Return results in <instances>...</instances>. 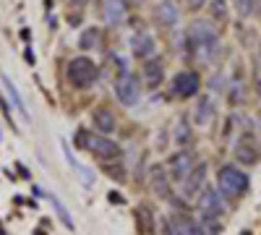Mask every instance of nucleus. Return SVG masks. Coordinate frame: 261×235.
<instances>
[{"mask_svg":"<svg viewBox=\"0 0 261 235\" xmlns=\"http://www.w3.org/2000/svg\"><path fill=\"white\" fill-rule=\"evenodd\" d=\"M188 42H191V50L206 63L214 60L217 53H220V37H217V29L209 21H196L188 32Z\"/></svg>","mask_w":261,"mask_h":235,"instance_id":"1","label":"nucleus"},{"mask_svg":"<svg viewBox=\"0 0 261 235\" xmlns=\"http://www.w3.org/2000/svg\"><path fill=\"white\" fill-rule=\"evenodd\" d=\"M248 183H251L248 175L238 165H222L220 173H217V188H220V194L227 196V199H238L241 194H246Z\"/></svg>","mask_w":261,"mask_h":235,"instance_id":"2","label":"nucleus"},{"mask_svg":"<svg viewBox=\"0 0 261 235\" xmlns=\"http://www.w3.org/2000/svg\"><path fill=\"white\" fill-rule=\"evenodd\" d=\"M99 76V68L94 66V60L92 58H86V55H79L68 63V81L73 84L76 89H89L92 84L97 81Z\"/></svg>","mask_w":261,"mask_h":235,"instance_id":"3","label":"nucleus"},{"mask_svg":"<svg viewBox=\"0 0 261 235\" xmlns=\"http://www.w3.org/2000/svg\"><path fill=\"white\" fill-rule=\"evenodd\" d=\"M79 141H81L86 149H89L92 154H97V157H102V160H118V157L123 154L120 144H115L113 139H107L105 134H102V136H89V139L81 134Z\"/></svg>","mask_w":261,"mask_h":235,"instance_id":"4","label":"nucleus"},{"mask_svg":"<svg viewBox=\"0 0 261 235\" xmlns=\"http://www.w3.org/2000/svg\"><path fill=\"white\" fill-rule=\"evenodd\" d=\"M115 97L120 99V105H125V108H134V105H139L141 99V87L134 73L123 71L120 79L115 81Z\"/></svg>","mask_w":261,"mask_h":235,"instance_id":"5","label":"nucleus"},{"mask_svg":"<svg viewBox=\"0 0 261 235\" xmlns=\"http://www.w3.org/2000/svg\"><path fill=\"white\" fill-rule=\"evenodd\" d=\"M199 87H201V79L196 71H180L175 79H172V94L180 97V99H188L193 94H199Z\"/></svg>","mask_w":261,"mask_h":235,"instance_id":"6","label":"nucleus"},{"mask_svg":"<svg viewBox=\"0 0 261 235\" xmlns=\"http://www.w3.org/2000/svg\"><path fill=\"white\" fill-rule=\"evenodd\" d=\"M235 157H238V162H241V165H256V162H258V144H256L253 134L246 131L241 139H238V144H235Z\"/></svg>","mask_w":261,"mask_h":235,"instance_id":"7","label":"nucleus"},{"mask_svg":"<svg viewBox=\"0 0 261 235\" xmlns=\"http://www.w3.org/2000/svg\"><path fill=\"white\" fill-rule=\"evenodd\" d=\"M206 180V165H199V167H193L191 173L183 178V199L186 201H193V199H199V191Z\"/></svg>","mask_w":261,"mask_h":235,"instance_id":"8","label":"nucleus"},{"mask_svg":"<svg viewBox=\"0 0 261 235\" xmlns=\"http://www.w3.org/2000/svg\"><path fill=\"white\" fill-rule=\"evenodd\" d=\"M199 209H201V215L222 217V215H225V201H222V196H220V188H206V191H201Z\"/></svg>","mask_w":261,"mask_h":235,"instance_id":"9","label":"nucleus"},{"mask_svg":"<svg viewBox=\"0 0 261 235\" xmlns=\"http://www.w3.org/2000/svg\"><path fill=\"white\" fill-rule=\"evenodd\" d=\"M170 230H172V235H206L201 222H196L188 215H180V212L170 217Z\"/></svg>","mask_w":261,"mask_h":235,"instance_id":"10","label":"nucleus"},{"mask_svg":"<svg viewBox=\"0 0 261 235\" xmlns=\"http://www.w3.org/2000/svg\"><path fill=\"white\" fill-rule=\"evenodd\" d=\"M196 165V157L191 152H178V154H172L170 162H167V170H170V178L172 180H183L191 170Z\"/></svg>","mask_w":261,"mask_h":235,"instance_id":"11","label":"nucleus"},{"mask_svg":"<svg viewBox=\"0 0 261 235\" xmlns=\"http://www.w3.org/2000/svg\"><path fill=\"white\" fill-rule=\"evenodd\" d=\"M214 99L209 94H201L199 102H196V110H193V123L196 125H209L212 118H214Z\"/></svg>","mask_w":261,"mask_h":235,"instance_id":"12","label":"nucleus"},{"mask_svg":"<svg viewBox=\"0 0 261 235\" xmlns=\"http://www.w3.org/2000/svg\"><path fill=\"white\" fill-rule=\"evenodd\" d=\"M154 18L160 21L165 29H172L178 24V8H175V3H172V0H162V3L154 8Z\"/></svg>","mask_w":261,"mask_h":235,"instance_id":"13","label":"nucleus"},{"mask_svg":"<svg viewBox=\"0 0 261 235\" xmlns=\"http://www.w3.org/2000/svg\"><path fill=\"white\" fill-rule=\"evenodd\" d=\"M170 180H172V178L165 173L162 167H154V170H151V188H154L157 196H162V199H170V196H172Z\"/></svg>","mask_w":261,"mask_h":235,"instance_id":"14","label":"nucleus"},{"mask_svg":"<svg viewBox=\"0 0 261 235\" xmlns=\"http://www.w3.org/2000/svg\"><path fill=\"white\" fill-rule=\"evenodd\" d=\"M130 47H134V55L136 58H151L154 55V50H157V45H154V39H151L149 34H139V37H134L130 39Z\"/></svg>","mask_w":261,"mask_h":235,"instance_id":"15","label":"nucleus"},{"mask_svg":"<svg viewBox=\"0 0 261 235\" xmlns=\"http://www.w3.org/2000/svg\"><path fill=\"white\" fill-rule=\"evenodd\" d=\"M105 18L110 27H118L125 21V3L123 0H107L105 3Z\"/></svg>","mask_w":261,"mask_h":235,"instance_id":"16","label":"nucleus"},{"mask_svg":"<svg viewBox=\"0 0 261 235\" xmlns=\"http://www.w3.org/2000/svg\"><path fill=\"white\" fill-rule=\"evenodd\" d=\"M92 120H94V128H97L99 134H113L115 131V115L110 110H105V108L94 110L92 113Z\"/></svg>","mask_w":261,"mask_h":235,"instance_id":"17","label":"nucleus"},{"mask_svg":"<svg viewBox=\"0 0 261 235\" xmlns=\"http://www.w3.org/2000/svg\"><path fill=\"white\" fill-rule=\"evenodd\" d=\"M144 73H146V84H149V87H160V81L165 79V68H162L160 60H151L149 66L144 68Z\"/></svg>","mask_w":261,"mask_h":235,"instance_id":"18","label":"nucleus"},{"mask_svg":"<svg viewBox=\"0 0 261 235\" xmlns=\"http://www.w3.org/2000/svg\"><path fill=\"white\" fill-rule=\"evenodd\" d=\"M191 141H193L191 125H188V120H180V123L175 125V144H178V146H188Z\"/></svg>","mask_w":261,"mask_h":235,"instance_id":"19","label":"nucleus"},{"mask_svg":"<svg viewBox=\"0 0 261 235\" xmlns=\"http://www.w3.org/2000/svg\"><path fill=\"white\" fill-rule=\"evenodd\" d=\"M97 42H99V29H84V34L79 39V47L81 50H92Z\"/></svg>","mask_w":261,"mask_h":235,"instance_id":"20","label":"nucleus"},{"mask_svg":"<svg viewBox=\"0 0 261 235\" xmlns=\"http://www.w3.org/2000/svg\"><path fill=\"white\" fill-rule=\"evenodd\" d=\"M3 84H6V89H8V94H11V99L16 102V108H18V113L27 118V108H24V102H21V97H18V92H16V87L11 84V79L8 76H3Z\"/></svg>","mask_w":261,"mask_h":235,"instance_id":"21","label":"nucleus"},{"mask_svg":"<svg viewBox=\"0 0 261 235\" xmlns=\"http://www.w3.org/2000/svg\"><path fill=\"white\" fill-rule=\"evenodd\" d=\"M50 201H53V206L58 209V215H60V220H63V225L73 230V220H71V215H68V209H65V206H63V204L58 201V196H50Z\"/></svg>","mask_w":261,"mask_h":235,"instance_id":"22","label":"nucleus"},{"mask_svg":"<svg viewBox=\"0 0 261 235\" xmlns=\"http://www.w3.org/2000/svg\"><path fill=\"white\" fill-rule=\"evenodd\" d=\"M201 225H204V230H209V232H220V220H217L214 215H201Z\"/></svg>","mask_w":261,"mask_h":235,"instance_id":"23","label":"nucleus"},{"mask_svg":"<svg viewBox=\"0 0 261 235\" xmlns=\"http://www.w3.org/2000/svg\"><path fill=\"white\" fill-rule=\"evenodd\" d=\"M253 3H256V0H235L238 13H241V16H248V13L253 11Z\"/></svg>","mask_w":261,"mask_h":235,"instance_id":"24","label":"nucleus"},{"mask_svg":"<svg viewBox=\"0 0 261 235\" xmlns=\"http://www.w3.org/2000/svg\"><path fill=\"white\" fill-rule=\"evenodd\" d=\"M212 11H214V16H225L227 13V3H225V0H214V3H212Z\"/></svg>","mask_w":261,"mask_h":235,"instance_id":"25","label":"nucleus"},{"mask_svg":"<svg viewBox=\"0 0 261 235\" xmlns=\"http://www.w3.org/2000/svg\"><path fill=\"white\" fill-rule=\"evenodd\" d=\"M186 3H188V8H191V11H199V8H204V6H206V0H186Z\"/></svg>","mask_w":261,"mask_h":235,"instance_id":"26","label":"nucleus"}]
</instances>
